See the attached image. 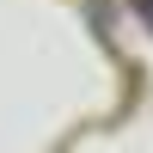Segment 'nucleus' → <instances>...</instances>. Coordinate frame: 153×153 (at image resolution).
<instances>
[{
  "label": "nucleus",
  "mask_w": 153,
  "mask_h": 153,
  "mask_svg": "<svg viewBox=\"0 0 153 153\" xmlns=\"http://www.w3.org/2000/svg\"><path fill=\"white\" fill-rule=\"evenodd\" d=\"M141 12H153V0H141Z\"/></svg>",
  "instance_id": "f257e3e1"
}]
</instances>
